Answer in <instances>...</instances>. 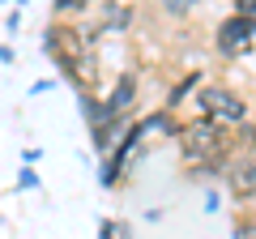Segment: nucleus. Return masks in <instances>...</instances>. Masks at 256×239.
<instances>
[{
	"label": "nucleus",
	"mask_w": 256,
	"mask_h": 239,
	"mask_svg": "<svg viewBox=\"0 0 256 239\" xmlns=\"http://www.w3.org/2000/svg\"><path fill=\"white\" fill-rule=\"evenodd\" d=\"M252 158H256V154H252Z\"/></svg>",
	"instance_id": "obj_17"
},
{
	"label": "nucleus",
	"mask_w": 256,
	"mask_h": 239,
	"mask_svg": "<svg viewBox=\"0 0 256 239\" xmlns=\"http://www.w3.org/2000/svg\"><path fill=\"white\" fill-rule=\"evenodd\" d=\"M132 94H137V82L132 77H120L116 90L107 94V102H102V111H107V120H128V111H132Z\"/></svg>",
	"instance_id": "obj_4"
},
{
	"label": "nucleus",
	"mask_w": 256,
	"mask_h": 239,
	"mask_svg": "<svg viewBox=\"0 0 256 239\" xmlns=\"http://www.w3.org/2000/svg\"><path fill=\"white\" fill-rule=\"evenodd\" d=\"M252 47H256V22L252 18L230 13V18L218 22V52L222 56H248Z\"/></svg>",
	"instance_id": "obj_3"
},
{
	"label": "nucleus",
	"mask_w": 256,
	"mask_h": 239,
	"mask_svg": "<svg viewBox=\"0 0 256 239\" xmlns=\"http://www.w3.org/2000/svg\"><path fill=\"white\" fill-rule=\"evenodd\" d=\"M52 9L60 18H73V13H86V0H52Z\"/></svg>",
	"instance_id": "obj_8"
},
{
	"label": "nucleus",
	"mask_w": 256,
	"mask_h": 239,
	"mask_svg": "<svg viewBox=\"0 0 256 239\" xmlns=\"http://www.w3.org/2000/svg\"><path fill=\"white\" fill-rule=\"evenodd\" d=\"M98 22L107 30H124L128 22H132V9L128 4H116V0H107V4H98Z\"/></svg>",
	"instance_id": "obj_7"
},
{
	"label": "nucleus",
	"mask_w": 256,
	"mask_h": 239,
	"mask_svg": "<svg viewBox=\"0 0 256 239\" xmlns=\"http://www.w3.org/2000/svg\"><path fill=\"white\" fill-rule=\"evenodd\" d=\"M116 235H120L116 222H98V239H116Z\"/></svg>",
	"instance_id": "obj_14"
},
{
	"label": "nucleus",
	"mask_w": 256,
	"mask_h": 239,
	"mask_svg": "<svg viewBox=\"0 0 256 239\" xmlns=\"http://www.w3.org/2000/svg\"><path fill=\"white\" fill-rule=\"evenodd\" d=\"M162 13H171V18H188L192 4H188V0H162Z\"/></svg>",
	"instance_id": "obj_9"
},
{
	"label": "nucleus",
	"mask_w": 256,
	"mask_h": 239,
	"mask_svg": "<svg viewBox=\"0 0 256 239\" xmlns=\"http://www.w3.org/2000/svg\"><path fill=\"white\" fill-rule=\"evenodd\" d=\"M196 111L205 120H218L226 128H244L248 124V98L235 94L230 86H201L196 90Z\"/></svg>",
	"instance_id": "obj_2"
},
{
	"label": "nucleus",
	"mask_w": 256,
	"mask_h": 239,
	"mask_svg": "<svg viewBox=\"0 0 256 239\" xmlns=\"http://www.w3.org/2000/svg\"><path fill=\"white\" fill-rule=\"evenodd\" d=\"M235 132L218 120H205L196 116L192 124H184V137H180V154L192 171H226V162L235 154Z\"/></svg>",
	"instance_id": "obj_1"
},
{
	"label": "nucleus",
	"mask_w": 256,
	"mask_h": 239,
	"mask_svg": "<svg viewBox=\"0 0 256 239\" xmlns=\"http://www.w3.org/2000/svg\"><path fill=\"white\" fill-rule=\"evenodd\" d=\"M218 205H222V201H218V192L210 188V192H205V214H218Z\"/></svg>",
	"instance_id": "obj_16"
},
{
	"label": "nucleus",
	"mask_w": 256,
	"mask_h": 239,
	"mask_svg": "<svg viewBox=\"0 0 256 239\" xmlns=\"http://www.w3.org/2000/svg\"><path fill=\"white\" fill-rule=\"evenodd\" d=\"M235 13H239V18H252V22H256V0H235Z\"/></svg>",
	"instance_id": "obj_13"
},
{
	"label": "nucleus",
	"mask_w": 256,
	"mask_h": 239,
	"mask_svg": "<svg viewBox=\"0 0 256 239\" xmlns=\"http://www.w3.org/2000/svg\"><path fill=\"white\" fill-rule=\"evenodd\" d=\"M120 124H124V120H107V124H98V128H90L98 154H116V141H124L120 137Z\"/></svg>",
	"instance_id": "obj_6"
},
{
	"label": "nucleus",
	"mask_w": 256,
	"mask_h": 239,
	"mask_svg": "<svg viewBox=\"0 0 256 239\" xmlns=\"http://www.w3.org/2000/svg\"><path fill=\"white\" fill-rule=\"evenodd\" d=\"M13 60H18V52H13V47L4 43V47H0V64H4V68H13Z\"/></svg>",
	"instance_id": "obj_15"
},
{
	"label": "nucleus",
	"mask_w": 256,
	"mask_h": 239,
	"mask_svg": "<svg viewBox=\"0 0 256 239\" xmlns=\"http://www.w3.org/2000/svg\"><path fill=\"white\" fill-rule=\"evenodd\" d=\"M192 90H201V73H196V68H192V73H184L180 82H175V90L166 94V102H162V107H166V111H171V116H175V107H180V102L188 98Z\"/></svg>",
	"instance_id": "obj_5"
},
{
	"label": "nucleus",
	"mask_w": 256,
	"mask_h": 239,
	"mask_svg": "<svg viewBox=\"0 0 256 239\" xmlns=\"http://www.w3.org/2000/svg\"><path fill=\"white\" fill-rule=\"evenodd\" d=\"M18 26H22V9H9L4 13V34H18Z\"/></svg>",
	"instance_id": "obj_12"
},
{
	"label": "nucleus",
	"mask_w": 256,
	"mask_h": 239,
	"mask_svg": "<svg viewBox=\"0 0 256 239\" xmlns=\"http://www.w3.org/2000/svg\"><path fill=\"white\" fill-rule=\"evenodd\" d=\"M18 188H38V175H34V166H22V171H18Z\"/></svg>",
	"instance_id": "obj_11"
},
{
	"label": "nucleus",
	"mask_w": 256,
	"mask_h": 239,
	"mask_svg": "<svg viewBox=\"0 0 256 239\" xmlns=\"http://www.w3.org/2000/svg\"><path fill=\"white\" fill-rule=\"evenodd\" d=\"M235 239H256V218H239L235 222Z\"/></svg>",
	"instance_id": "obj_10"
}]
</instances>
